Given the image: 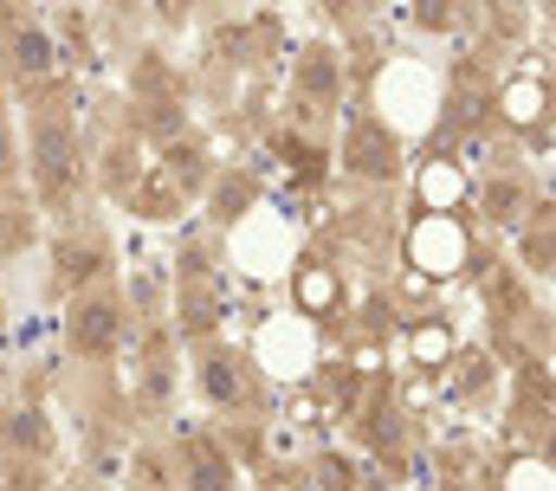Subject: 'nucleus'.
Wrapping results in <instances>:
<instances>
[{"mask_svg":"<svg viewBox=\"0 0 556 491\" xmlns=\"http://www.w3.org/2000/svg\"><path fill=\"white\" fill-rule=\"evenodd\" d=\"M420 194H427L433 207H453V201H459V168L433 162V168H427V181H420Z\"/></svg>","mask_w":556,"mask_h":491,"instance_id":"2","label":"nucleus"},{"mask_svg":"<svg viewBox=\"0 0 556 491\" xmlns=\"http://www.w3.org/2000/svg\"><path fill=\"white\" fill-rule=\"evenodd\" d=\"M85 343L98 350V343H111V311L98 304V311H85Z\"/></svg>","mask_w":556,"mask_h":491,"instance_id":"3","label":"nucleus"},{"mask_svg":"<svg viewBox=\"0 0 556 491\" xmlns=\"http://www.w3.org/2000/svg\"><path fill=\"white\" fill-rule=\"evenodd\" d=\"M415 356H427V363H433V356H446V330H420V337H415Z\"/></svg>","mask_w":556,"mask_h":491,"instance_id":"4","label":"nucleus"},{"mask_svg":"<svg viewBox=\"0 0 556 491\" xmlns=\"http://www.w3.org/2000/svg\"><path fill=\"white\" fill-rule=\"evenodd\" d=\"M415 259L420 265H453V259H459V234L440 227V221H427V227L415 234Z\"/></svg>","mask_w":556,"mask_h":491,"instance_id":"1","label":"nucleus"},{"mask_svg":"<svg viewBox=\"0 0 556 491\" xmlns=\"http://www.w3.org/2000/svg\"><path fill=\"white\" fill-rule=\"evenodd\" d=\"M324 298H330V278H324V272H311V278H304V304H324Z\"/></svg>","mask_w":556,"mask_h":491,"instance_id":"5","label":"nucleus"}]
</instances>
